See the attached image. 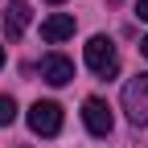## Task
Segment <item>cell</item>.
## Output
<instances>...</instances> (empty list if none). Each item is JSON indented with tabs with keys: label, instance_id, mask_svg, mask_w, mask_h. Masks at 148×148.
I'll return each mask as SVG.
<instances>
[{
	"label": "cell",
	"instance_id": "cell-1",
	"mask_svg": "<svg viewBox=\"0 0 148 148\" xmlns=\"http://www.w3.org/2000/svg\"><path fill=\"white\" fill-rule=\"evenodd\" d=\"M86 66L99 74V78H115L119 74V53H115V41L103 33H95L86 41Z\"/></svg>",
	"mask_w": 148,
	"mask_h": 148
},
{
	"label": "cell",
	"instance_id": "cell-2",
	"mask_svg": "<svg viewBox=\"0 0 148 148\" xmlns=\"http://www.w3.org/2000/svg\"><path fill=\"white\" fill-rule=\"evenodd\" d=\"M123 111L136 127L148 123V74H136L132 82L123 86Z\"/></svg>",
	"mask_w": 148,
	"mask_h": 148
},
{
	"label": "cell",
	"instance_id": "cell-3",
	"mask_svg": "<svg viewBox=\"0 0 148 148\" xmlns=\"http://www.w3.org/2000/svg\"><path fill=\"white\" fill-rule=\"evenodd\" d=\"M29 127H33L37 136H58L62 132V107L49 103V99H37L29 107Z\"/></svg>",
	"mask_w": 148,
	"mask_h": 148
},
{
	"label": "cell",
	"instance_id": "cell-4",
	"mask_svg": "<svg viewBox=\"0 0 148 148\" xmlns=\"http://www.w3.org/2000/svg\"><path fill=\"white\" fill-rule=\"evenodd\" d=\"M82 123H86V132H90V136H107L111 127H115V119H111V107H107L103 99H95V95L82 103Z\"/></svg>",
	"mask_w": 148,
	"mask_h": 148
},
{
	"label": "cell",
	"instance_id": "cell-5",
	"mask_svg": "<svg viewBox=\"0 0 148 148\" xmlns=\"http://www.w3.org/2000/svg\"><path fill=\"white\" fill-rule=\"evenodd\" d=\"M41 78L49 86H66L74 78V62L66 58V53H45V58H41Z\"/></svg>",
	"mask_w": 148,
	"mask_h": 148
},
{
	"label": "cell",
	"instance_id": "cell-6",
	"mask_svg": "<svg viewBox=\"0 0 148 148\" xmlns=\"http://www.w3.org/2000/svg\"><path fill=\"white\" fill-rule=\"evenodd\" d=\"M66 37H74V16L70 12H53V16L41 21V41L58 45V41H66Z\"/></svg>",
	"mask_w": 148,
	"mask_h": 148
},
{
	"label": "cell",
	"instance_id": "cell-7",
	"mask_svg": "<svg viewBox=\"0 0 148 148\" xmlns=\"http://www.w3.org/2000/svg\"><path fill=\"white\" fill-rule=\"evenodd\" d=\"M29 21H33V8L25 4V0H12V4L4 8V29H8V37H12V41L29 29Z\"/></svg>",
	"mask_w": 148,
	"mask_h": 148
},
{
	"label": "cell",
	"instance_id": "cell-8",
	"mask_svg": "<svg viewBox=\"0 0 148 148\" xmlns=\"http://www.w3.org/2000/svg\"><path fill=\"white\" fill-rule=\"evenodd\" d=\"M16 119V103H12V95H0V127H8Z\"/></svg>",
	"mask_w": 148,
	"mask_h": 148
},
{
	"label": "cell",
	"instance_id": "cell-9",
	"mask_svg": "<svg viewBox=\"0 0 148 148\" xmlns=\"http://www.w3.org/2000/svg\"><path fill=\"white\" fill-rule=\"evenodd\" d=\"M136 16H140V21H148V0H140V4H136Z\"/></svg>",
	"mask_w": 148,
	"mask_h": 148
},
{
	"label": "cell",
	"instance_id": "cell-10",
	"mask_svg": "<svg viewBox=\"0 0 148 148\" xmlns=\"http://www.w3.org/2000/svg\"><path fill=\"white\" fill-rule=\"evenodd\" d=\"M140 53H144V58H148V37H144V41H140Z\"/></svg>",
	"mask_w": 148,
	"mask_h": 148
},
{
	"label": "cell",
	"instance_id": "cell-11",
	"mask_svg": "<svg viewBox=\"0 0 148 148\" xmlns=\"http://www.w3.org/2000/svg\"><path fill=\"white\" fill-rule=\"evenodd\" d=\"M0 66H4V45H0Z\"/></svg>",
	"mask_w": 148,
	"mask_h": 148
},
{
	"label": "cell",
	"instance_id": "cell-12",
	"mask_svg": "<svg viewBox=\"0 0 148 148\" xmlns=\"http://www.w3.org/2000/svg\"><path fill=\"white\" fill-rule=\"evenodd\" d=\"M49 4H62V0H49Z\"/></svg>",
	"mask_w": 148,
	"mask_h": 148
},
{
	"label": "cell",
	"instance_id": "cell-13",
	"mask_svg": "<svg viewBox=\"0 0 148 148\" xmlns=\"http://www.w3.org/2000/svg\"><path fill=\"white\" fill-rule=\"evenodd\" d=\"M21 148H29V144H21Z\"/></svg>",
	"mask_w": 148,
	"mask_h": 148
}]
</instances>
